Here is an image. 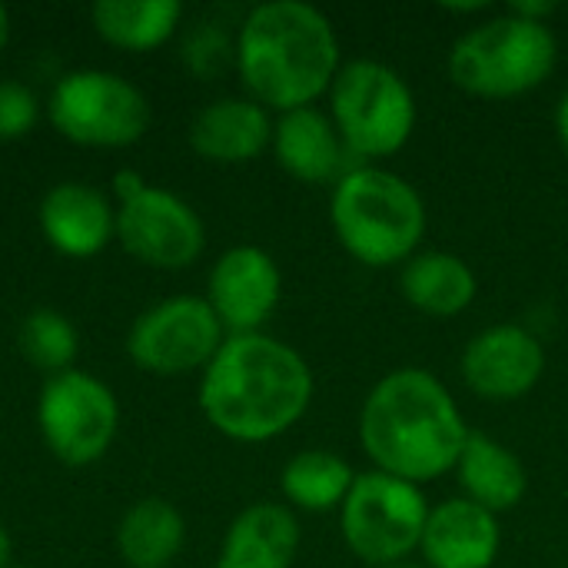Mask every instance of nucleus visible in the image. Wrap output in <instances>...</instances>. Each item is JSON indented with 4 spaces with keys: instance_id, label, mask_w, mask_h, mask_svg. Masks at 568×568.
<instances>
[{
    "instance_id": "obj_1",
    "label": "nucleus",
    "mask_w": 568,
    "mask_h": 568,
    "mask_svg": "<svg viewBox=\"0 0 568 568\" xmlns=\"http://www.w3.org/2000/svg\"><path fill=\"white\" fill-rule=\"evenodd\" d=\"M359 439L379 473L419 486L456 469L469 429L453 393L433 373L406 366L369 389Z\"/></svg>"
},
{
    "instance_id": "obj_2",
    "label": "nucleus",
    "mask_w": 568,
    "mask_h": 568,
    "mask_svg": "<svg viewBox=\"0 0 568 568\" xmlns=\"http://www.w3.org/2000/svg\"><path fill=\"white\" fill-rule=\"evenodd\" d=\"M313 399V373L286 343L243 333L220 346L200 386L206 419L230 439L266 443L283 436Z\"/></svg>"
},
{
    "instance_id": "obj_3",
    "label": "nucleus",
    "mask_w": 568,
    "mask_h": 568,
    "mask_svg": "<svg viewBox=\"0 0 568 568\" xmlns=\"http://www.w3.org/2000/svg\"><path fill=\"white\" fill-rule=\"evenodd\" d=\"M236 63L260 106L290 113L310 106L333 87L339 73V40L316 7L273 0L246 17Z\"/></svg>"
},
{
    "instance_id": "obj_4",
    "label": "nucleus",
    "mask_w": 568,
    "mask_h": 568,
    "mask_svg": "<svg viewBox=\"0 0 568 568\" xmlns=\"http://www.w3.org/2000/svg\"><path fill=\"white\" fill-rule=\"evenodd\" d=\"M343 250L363 266L409 263L426 233V203L409 180L383 166L349 170L329 203Z\"/></svg>"
},
{
    "instance_id": "obj_5",
    "label": "nucleus",
    "mask_w": 568,
    "mask_h": 568,
    "mask_svg": "<svg viewBox=\"0 0 568 568\" xmlns=\"http://www.w3.org/2000/svg\"><path fill=\"white\" fill-rule=\"evenodd\" d=\"M559 43L549 23L516 13L489 17L453 43L449 77L459 90L486 100H509L549 80Z\"/></svg>"
},
{
    "instance_id": "obj_6",
    "label": "nucleus",
    "mask_w": 568,
    "mask_h": 568,
    "mask_svg": "<svg viewBox=\"0 0 568 568\" xmlns=\"http://www.w3.org/2000/svg\"><path fill=\"white\" fill-rule=\"evenodd\" d=\"M329 113L346 150L359 160L399 153L416 126L409 83L379 60H353L339 67L329 87Z\"/></svg>"
},
{
    "instance_id": "obj_7",
    "label": "nucleus",
    "mask_w": 568,
    "mask_h": 568,
    "mask_svg": "<svg viewBox=\"0 0 568 568\" xmlns=\"http://www.w3.org/2000/svg\"><path fill=\"white\" fill-rule=\"evenodd\" d=\"M426 519L429 506L419 486L373 469L356 476L343 503V539L366 566H393L419 549Z\"/></svg>"
},
{
    "instance_id": "obj_8",
    "label": "nucleus",
    "mask_w": 568,
    "mask_h": 568,
    "mask_svg": "<svg viewBox=\"0 0 568 568\" xmlns=\"http://www.w3.org/2000/svg\"><path fill=\"white\" fill-rule=\"evenodd\" d=\"M53 126L83 146H126L150 126L143 93L116 73L80 70L57 83L50 97Z\"/></svg>"
},
{
    "instance_id": "obj_9",
    "label": "nucleus",
    "mask_w": 568,
    "mask_h": 568,
    "mask_svg": "<svg viewBox=\"0 0 568 568\" xmlns=\"http://www.w3.org/2000/svg\"><path fill=\"white\" fill-rule=\"evenodd\" d=\"M40 429L57 459L87 466L106 453L116 433L113 393L87 373H57L40 396Z\"/></svg>"
},
{
    "instance_id": "obj_10",
    "label": "nucleus",
    "mask_w": 568,
    "mask_h": 568,
    "mask_svg": "<svg viewBox=\"0 0 568 568\" xmlns=\"http://www.w3.org/2000/svg\"><path fill=\"white\" fill-rule=\"evenodd\" d=\"M220 346L223 323L216 320L213 306L196 296H180L153 306L136 320L126 339V349L136 366L160 376H176L213 363Z\"/></svg>"
},
{
    "instance_id": "obj_11",
    "label": "nucleus",
    "mask_w": 568,
    "mask_h": 568,
    "mask_svg": "<svg viewBox=\"0 0 568 568\" xmlns=\"http://www.w3.org/2000/svg\"><path fill=\"white\" fill-rule=\"evenodd\" d=\"M116 233L136 260L163 270H180L203 250L200 216L173 193L153 186H143L123 200Z\"/></svg>"
},
{
    "instance_id": "obj_12",
    "label": "nucleus",
    "mask_w": 568,
    "mask_h": 568,
    "mask_svg": "<svg viewBox=\"0 0 568 568\" xmlns=\"http://www.w3.org/2000/svg\"><path fill=\"white\" fill-rule=\"evenodd\" d=\"M542 373H546L542 343L516 323L483 329L479 336L469 339L463 353L466 386L489 403H509L532 393Z\"/></svg>"
},
{
    "instance_id": "obj_13",
    "label": "nucleus",
    "mask_w": 568,
    "mask_h": 568,
    "mask_svg": "<svg viewBox=\"0 0 568 568\" xmlns=\"http://www.w3.org/2000/svg\"><path fill=\"white\" fill-rule=\"evenodd\" d=\"M223 326L233 336L256 333L266 316L280 303V270L270 253L256 246H236L223 253L210 273V300H206Z\"/></svg>"
},
{
    "instance_id": "obj_14",
    "label": "nucleus",
    "mask_w": 568,
    "mask_h": 568,
    "mask_svg": "<svg viewBox=\"0 0 568 568\" xmlns=\"http://www.w3.org/2000/svg\"><path fill=\"white\" fill-rule=\"evenodd\" d=\"M419 549L429 568H493L499 519L469 499H449L429 509Z\"/></svg>"
},
{
    "instance_id": "obj_15",
    "label": "nucleus",
    "mask_w": 568,
    "mask_h": 568,
    "mask_svg": "<svg viewBox=\"0 0 568 568\" xmlns=\"http://www.w3.org/2000/svg\"><path fill=\"white\" fill-rule=\"evenodd\" d=\"M273 146L280 166L303 183H339L349 170H356L349 166L356 156L346 150L339 130L316 106L283 113L273 130Z\"/></svg>"
},
{
    "instance_id": "obj_16",
    "label": "nucleus",
    "mask_w": 568,
    "mask_h": 568,
    "mask_svg": "<svg viewBox=\"0 0 568 568\" xmlns=\"http://www.w3.org/2000/svg\"><path fill=\"white\" fill-rule=\"evenodd\" d=\"M300 552V523L290 509L260 503L236 516L223 539L220 568H290Z\"/></svg>"
},
{
    "instance_id": "obj_17",
    "label": "nucleus",
    "mask_w": 568,
    "mask_h": 568,
    "mask_svg": "<svg viewBox=\"0 0 568 568\" xmlns=\"http://www.w3.org/2000/svg\"><path fill=\"white\" fill-rule=\"evenodd\" d=\"M270 140L273 123L256 100H216L190 130L193 150L216 163H246L260 156Z\"/></svg>"
},
{
    "instance_id": "obj_18",
    "label": "nucleus",
    "mask_w": 568,
    "mask_h": 568,
    "mask_svg": "<svg viewBox=\"0 0 568 568\" xmlns=\"http://www.w3.org/2000/svg\"><path fill=\"white\" fill-rule=\"evenodd\" d=\"M40 226L60 253L93 256L110 240L113 213H110L103 193L80 186V183H63L47 193V200L40 206Z\"/></svg>"
},
{
    "instance_id": "obj_19",
    "label": "nucleus",
    "mask_w": 568,
    "mask_h": 568,
    "mask_svg": "<svg viewBox=\"0 0 568 568\" xmlns=\"http://www.w3.org/2000/svg\"><path fill=\"white\" fill-rule=\"evenodd\" d=\"M456 476L466 493L463 499L483 506L493 516L516 509L529 486L519 456L483 433H469L466 449L456 463Z\"/></svg>"
},
{
    "instance_id": "obj_20",
    "label": "nucleus",
    "mask_w": 568,
    "mask_h": 568,
    "mask_svg": "<svg viewBox=\"0 0 568 568\" xmlns=\"http://www.w3.org/2000/svg\"><path fill=\"white\" fill-rule=\"evenodd\" d=\"M399 290L409 306L433 320H453L476 300V273L466 260L453 253H423L413 256L399 273Z\"/></svg>"
},
{
    "instance_id": "obj_21",
    "label": "nucleus",
    "mask_w": 568,
    "mask_h": 568,
    "mask_svg": "<svg viewBox=\"0 0 568 568\" xmlns=\"http://www.w3.org/2000/svg\"><path fill=\"white\" fill-rule=\"evenodd\" d=\"M183 519L163 499L133 506L120 526V552L133 568H166L183 546Z\"/></svg>"
},
{
    "instance_id": "obj_22",
    "label": "nucleus",
    "mask_w": 568,
    "mask_h": 568,
    "mask_svg": "<svg viewBox=\"0 0 568 568\" xmlns=\"http://www.w3.org/2000/svg\"><path fill=\"white\" fill-rule=\"evenodd\" d=\"M353 483H356V473L349 469V463L326 449L300 453L283 469V493L303 513L343 509Z\"/></svg>"
},
{
    "instance_id": "obj_23",
    "label": "nucleus",
    "mask_w": 568,
    "mask_h": 568,
    "mask_svg": "<svg viewBox=\"0 0 568 568\" xmlns=\"http://www.w3.org/2000/svg\"><path fill=\"white\" fill-rule=\"evenodd\" d=\"M180 20L176 0H103L93 7L100 37L126 50L160 47Z\"/></svg>"
},
{
    "instance_id": "obj_24",
    "label": "nucleus",
    "mask_w": 568,
    "mask_h": 568,
    "mask_svg": "<svg viewBox=\"0 0 568 568\" xmlns=\"http://www.w3.org/2000/svg\"><path fill=\"white\" fill-rule=\"evenodd\" d=\"M20 349L33 366L50 369V373H67V366L77 356V333L60 313L37 310L23 320Z\"/></svg>"
},
{
    "instance_id": "obj_25",
    "label": "nucleus",
    "mask_w": 568,
    "mask_h": 568,
    "mask_svg": "<svg viewBox=\"0 0 568 568\" xmlns=\"http://www.w3.org/2000/svg\"><path fill=\"white\" fill-rule=\"evenodd\" d=\"M37 120V100L27 87L0 80V140L23 136Z\"/></svg>"
},
{
    "instance_id": "obj_26",
    "label": "nucleus",
    "mask_w": 568,
    "mask_h": 568,
    "mask_svg": "<svg viewBox=\"0 0 568 568\" xmlns=\"http://www.w3.org/2000/svg\"><path fill=\"white\" fill-rule=\"evenodd\" d=\"M556 133H559V143L568 156V93L559 100V110H556Z\"/></svg>"
},
{
    "instance_id": "obj_27",
    "label": "nucleus",
    "mask_w": 568,
    "mask_h": 568,
    "mask_svg": "<svg viewBox=\"0 0 568 568\" xmlns=\"http://www.w3.org/2000/svg\"><path fill=\"white\" fill-rule=\"evenodd\" d=\"M7 559H10V539H7V532L0 526V568L7 566Z\"/></svg>"
},
{
    "instance_id": "obj_28",
    "label": "nucleus",
    "mask_w": 568,
    "mask_h": 568,
    "mask_svg": "<svg viewBox=\"0 0 568 568\" xmlns=\"http://www.w3.org/2000/svg\"><path fill=\"white\" fill-rule=\"evenodd\" d=\"M7 33H10V17H7V10L0 7V50H3V43H7Z\"/></svg>"
},
{
    "instance_id": "obj_29",
    "label": "nucleus",
    "mask_w": 568,
    "mask_h": 568,
    "mask_svg": "<svg viewBox=\"0 0 568 568\" xmlns=\"http://www.w3.org/2000/svg\"><path fill=\"white\" fill-rule=\"evenodd\" d=\"M379 568H419V566H413V562H393V566H379Z\"/></svg>"
}]
</instances>
